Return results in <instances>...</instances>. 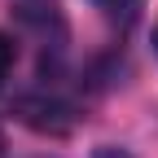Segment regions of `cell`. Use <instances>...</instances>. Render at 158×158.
<instances>
[{
	"mask_svg": "<svg viewBox=\"0 0 158 158\" xmlns=\"http://www.w3.org/2000/svg\"><path fill=\"white\" fill-rule=\"evenodd\" d=\"M9 66H13V44L5 35H0V84H5V75H9Z\"/></svg>",
	"mask_w": 158,
	"mask_h": 158,
	"instance_id": "cell-1",
	"label": "cell"
},
{
	"mask_svg": "<svg viewBox=\"0 0 158 158\" xmlns=\"http://www.w3.org/2000/svg\"><path fill=\"white\" fill-rule=\"evenodd\" d=\"M101 158H123V154H114V149H110V154H101Z\"/></svg>",
	"mask_w": 158,
	"mask_h": 158,
	"instance_id": "cell-2",
	"label": "cell"
},
{
	"mask_svg": "<svg viewBox=\"0 0 158 158\" xmlns=\"http://www.w3.org/2000/svg\"><path fill=\"white\" fill-rule=\"evenodd\" d=\"M154 44H158V31H154Z\"/></svg>",
	"mask_w": 158,
	"mask_h": 158,
	"instance_id": "cell-3",
	"label": "cell"
}]
</instances>
